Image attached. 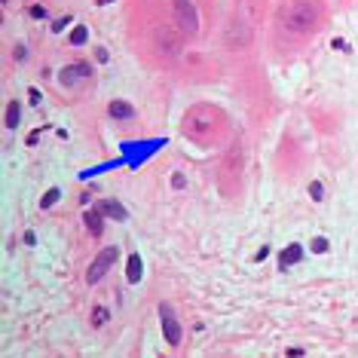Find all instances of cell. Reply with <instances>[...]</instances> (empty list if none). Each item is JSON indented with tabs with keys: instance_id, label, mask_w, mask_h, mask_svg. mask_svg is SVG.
<instances>
[{
	"instance_id": "cell-4",
	"label": "cell",
	"mask_w": 358,
	"mask_h": 358,
	"mask_svg": "<svg viewBox=\"0 0 358 358\" xmlns=\"http://www.w3.org/2000/svg\"><path fill=\"white\" fill-rule=\"evenodd\" d=\"M169 13L175 15L178 28L184 31V37L190 40L196 50L215 43V34L221 28L227 0H166Z\"/></svg>"
},
{
	"instance_id": "cell-5",
	"label": "cell",
	"mask_w": 358,
	"mask_h": 358,
	"mask_svg": "<svg viewBox=\"0 0 358 358\" xmlns=\"http://www.w3.org/2000/svg\"><path fill=\"white\" fill-rule=\"evenodd\" d=\"M245 166H248V138L236 132V138L221 150V169H217V187L224 199L239 202L245 199Z\"/></svg>"
},
{
	"instance_id": "cell-6",
	"label": "cell",
	"mask_w": 358,
	"mask_h": 358,
	"mask_svg": "<svg viewBox=\"0 0 358 358\" xmlns=\"http://www.w3.org/2000/svg\"><path fill=\"white\" fill-rule=\"evenodd\" d=\"M117 257H120V251H117V248H104L101 255L92 260V266H89V273H86V282H89V285H99V282L104 279V275H108V270H110V266L117 264Z\"/></svg>"
},
{
	"instance_id": "cell-8",
	"label": "cell",
	"mask_w": 358,
	"mask_h": 358,
	"mask_svg": "<svg viewBox=\"0 0 358 358\" xmlns=\"http://www.w3.org/2000/svg\"><path fill=\"white\" fill-rule=\"evenodd\" d=\"M334 3V10H349V6H355L358 0H331Z\"/></svg>"
},
{
	"instance_id": "cell-3",
	"label": "cell",
	"mask_w": 358,
	"mask_h": 358,
	"mask_svg": "<svg viewBox=\"0 0 358 358\" xmlns=\"http://www.w3.org/2000/svg\"><path fill=\"white\" fill-rule=\"evenodd\" d=\"M236 132L239 129H236L230 110L211 99L190 101L181 110V117H178V135L187 144H193L196 150H206V153H221L236 138Z\"/></svg>"
},
{
	"instance_id": "cell-7",
	"label": "cell",
	"mask_w": 358,
	"mask_h": 358,
	"mask_svg": "<svg viewBox=\"0 0 358 358\" xmlns=\"http://www.w3.org/2000/svg\"><path fill=\"white\" fill-rule=\"evenodd\" d=\"M248 3V10H251V15H255V22L260 25V31H264V22H266V15H270V10L279 0H245Z\"/></svg>"
},
{
	"instance_id": "cell-1",
	"label": "cell",
	"mask_w": 358,
	"mask_h": 358,
	"mask_svg": "<svg viewBox=\"0 0 358 358\" xmlns=\"http://www.w3.org/2000/svg\"><path fill=\"white\" fill-rule=\"evenodd\" d=\"M120 31L129 55L157 77L190 86L217 83L227 74L221 55L196 50L184 37L166 0H120Z\"/></svg>"
},
{
	"instance_id": "cell-2",
	"label": "cell",
	"mask_w": 358,
	"mask_h": 358,
	"mask_svg": "<svg viewBox=\"0 0 358 358\" xmlns=\"http://www.w3.org/2000/svg\"><path fill=\"white\" fill-rule=\"evenodd\" d=\"M331 0H279L264 22V59L270 64H291L306 55L331 31Z\"/></svg>"
}]
</instances>
